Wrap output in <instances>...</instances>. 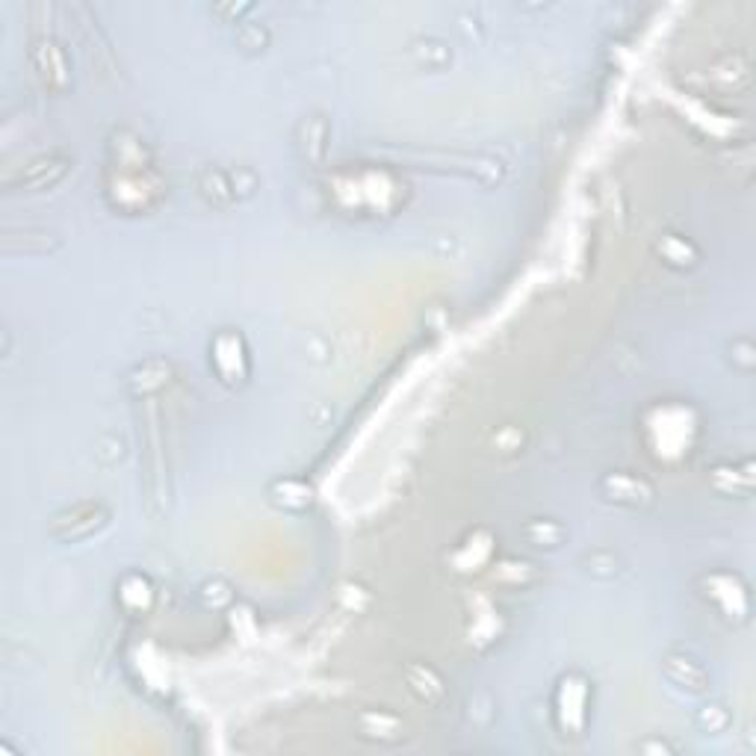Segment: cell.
<instances>
[{
  "mask_svg": "<svg viewBox=\"0 0 756 756\" xmlns=\"http://www.w3.org/2000/svg\"><path fill=\"white\" fill-rule=\"evenodd\" d=\"M585 570L594 576V579H615L621 573V559L612 553V550H594L591 556H585Z\"/></svg>",
  "mask_w": 756,
  "mask_h": 756,
  "instance_id": "cell-16",
  "label": "cell"
},
{
  "mask_svg": "<svg viewBox=\"0 0 756 756\" xmlns=\"http://www.w3.org/2000/svg\"><path fill=\"white\" fill-rule=\"evenodd\" d=\"M520 535L538 550H559L567 541V526L556 517H532L520 526Z\"/></svg>",
  "mask_w": 756,
  "mask_h": 756,
  "instance_id": "cell-9",
  "label": "cell"
},
{
  "mask_svg": "<svg viewBox=\"0 0 756 756\" xmlns=\"http://www.w3.org/2000/svg\"><path fill=\"white\" fill-rule=\"evenodd\" d=\"M694 721H697L700 733L718 736V733H727V727H730V712H727V706H721V703H706V706L697 712Z\"/></svg>",
  "mask_w": 756,
  "mask_h": 756,
  "instance_id": "cell-15",
  "label": "cell"
},
{
  "mask_svg": "<svg viewBox=\"0 0 756 756\" xmlns=\"http://www.w3.org/2000/svg\"><path fill=\"white\" fill-rule=\"evenodd\" d=\"M358 736L367 742H378V745H396L405 739V724L399 715L387 712V709H364L358 715Z\"/></svg>",
  "mask_w": 756,
  "mask_h": 756,
  "instance_id": "cell-8",
  "label": "cell"
},
{
  "mask_svg": "<svg viewBox=\"0 0 756 756\" xmlns=\"http://www.w3.org/2000/svg\"><path fill=\"white\" fill-rule=\"evenodd\" d=\"M110 523V508L104 503H77L51 517V535L63 544L92 538Z\"/></svg>",
  "mask_w": 756,
  "mask_h": 756,
  "instance_id": "cell-3",
  "label": "cell"
},
{
  "mask_svg": "<svg viewBox=\"0 0 756 756\" xmlns=\"http://www.w3.org/2000/svg\"><path fill=\"white\" fill-rule=\"evenodd\" d=\"M237 42H240V48H243V51H249V54H260V51L269 45V33H266L263 27H257V24H240V30H237Z\"/></svg>",
  "mask_w": 756,
  "mask_h": 756,
  "instance_id": "cell-17",
  "label": "cell"
},
{
  "mask_svg": "<svg viewBox=\"0 0 756 756\" xmlns=\"http://www.w3.org/2000/svg\"><path fill=\"white\" fill-rule=\"evenodd\" d=\"M198 189L213 204H231V201H237L234 189H231V175L222 172V169H204L201 178H198Z\"/></svg>",
  "mask_w": 756,
  "mask_h": 756,
  "instance_id": "cell-14",
  "label": "cell"
},
{
  "mask_svg": "<svg viewBox=\"0 0 756 756\" xmlns=\"http://www.w3.org/2000/svg\"><path fill=\"white\" fill-rule=\"evenodd\" d=\"M656 252L674 269H694L700 263L697 246H694L692 240H686L683 234H662L659 243H656Z\"/></svg>",
  "mask_w": 756,
  "mask_h": 756,
  "instance_id": "cell-11",
  "label": "cell"
},
{
  "mask_svg": "<svg viewBox=\"0 0 756 756\" xmlns=\"http://www.w3.org/2000/svg\"><path fill=\"white\" fill-rule=\"evenodd\" d=\"M703 597L727 618V621H748V588L736 573H709L703 576Z\"/></svg>",
  "mask_w": 756,
  "mask_h": 756,
  "instance_id": "cell-5",
  "label": "cell"
},
{
  "mask_svg": "<svg viewBox=\"0 0 756 756\" xmlns=\"http://www.w3.org/2000/svg\"><path fill=\"white\" fill-rule=\"evenodd\" d=\"M405 680H408V689L417 694L420 700H426V703H438L441 700L443 680L429 665H408L405 668Z\"/></svg>",
  "mask_w": 756,
  "mask_h": 756,
  "instance_id": "cell-12",
  "label": "cell"
},
{
  "mask_svg": "<svg viewBox=\"0 0 756 756\" xmlns=\"http://www.w3.org/2000/svg\"><path fill=\"white\" fill-rule=\"evenodd\" d=\"M269 503L284 511H305L314 505V488L302 479H278L266 491Z\"/></svg>",
  "mask_w": 756,
  "mask_h": 756,
  "instance_id": "cell-10",
  "label": "cell"
},
{
  "mask_svg": "<svg viewBox=\"0 0 756 756\" xmlns=\"http://www.w3.org/2000/svg\"><path fill=\"white\" fill-rule=\"evenodd\" d=\"M299 139H302L305 157L311 163H322V157H325V139H328V122L322 116L305 119L302 127H299Z\"/></svg>",
  "mask_w": 756,
  "mask_h": 756,
  "instance_id": "cell-13",
  "label": "cell"
},
{
  "mask_svg": "<svg viewBox=\"0 0 756 756\" xmlns=\"http://www.w3.org/2000/svg\"><path fill=\"white\" fill-rule=\"evenodd\" d=\"M597 491L606 503L624 505V508H650L656 503V488L644 476L630 473V470L603 473L597 482Z\"/></svg>",
  "mask_w": 756,
  "mask_h": 756,
  "instance_id": "cell-4",
  "label": "cell"
},
{
  "mask_svg": "<svg viewBox=\"0 0 756 756\" xmlns=\"http://www.w3.org/2000/svg\"><path fill=\"white\" fill-rule=\"evenodd\" d=\"M71 169V160L63 157V154H45V157H36L30 160L24 169H21V178L15 187H21L24 192H39V189L54 187L65 178V172Z\"/></svg>",
  "mask_w": 756,
  "mask_h": 756,
  "instance_id": "cell-7",
  "label": "cell"
},
{
  "mask_svg": "<svg viewBox=\"0 0 756 756\" xmlns=\"http://www.w3.org/2000/svg\"><path fill=\"white\" fill-rule=\"evenodd\" d=\"M588 700H591V686L582 674H565L559 680L556 697H553V715L562 736H582L585 721H588Z\"/></svg>",
  "mask_w": 756,
  "mask_h": 756,
  "instance_id": "cell-2",
  "label": "cell"
},
{
  "mask_svg": "<svg viewBox=\"0 0 756 756\" xmlns=\"http://www.w3.org/2000/svg\"><path fill=\"white\" fill-rule=\"evenodd\" d=\"M662 674H665V680L671 683V686H677L680 692L694 694V697H700V694L709 692V671L689 656V653H683V650H671V653H665V659H662Z\"/></svg>",
  "mask_w": 756,
  "mask_h": 756,
  "instance_id": "cell-6",
  "label": "cell"
},
{
  "mask_svg": "<svg viewBox=\"0 0 756 756\" xmlns=\"http://www.w3.org/2000/svg\"><path fill=\"white\" fill-rule=\"evenodd\" d=\"M210 367L228 387H243L252 376V361H249V346L240 331L225 328L213 337L210 343Z\"/></svg>",
  "mask_w": 756,
  "mask_h": 756,
  "instance_id": "cell-1",
  "label": "cell"
}]
</instances>
